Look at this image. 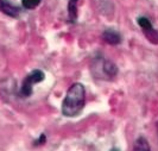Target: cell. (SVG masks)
I'll return each instance as SVG.
<instances>
[{
    "label": "cell",
    "instance_id": "1",
    "mask_svg": "<svg viewBox=\"0 0 158 151\" xmlns=\"http://www.w3.org/2000/svg\"><path fill=\"white\" fill-rule=\"evenodd\" d=\"M86 103V88L82 83H73L62 103V114L68 118L77 117Z\"/></svg>",
    "mask_w": 158,
    "mask_h": 151
},
{
    "label": "cell",
    "instance_id": "2",
    "mask_svg": "<svg viewBox=\"0 0 158 151\" xmlns=\"http://www.w3.org/2000/svg\"><path fill=\"white\" fill-rule=\"evenodd\" d=\"M44 79H45V74L40 69H35L31 73H29L25 76L23 83H22V87L19 89V95L22 98H29L30 95H32L33 85L40 83Z\"/></svg>",
    "mask_w": 158,
    "mask_h": 151
},
{
    "label": "cell",
    "instance_id": "3",
    "mask_svg": "<svg viewBox=\"0 0 158 151\" xmlns=\"http://www.w3.org/2000/svg\"><path fill=\"white\" fill-rule=\"evenodd\" d=\"M137 23L142 27L143 32H144L145 37L148 38V40H150L152 44H156V45H157L158 44V30L153 29L150 19L146 18V17H138Z\"/></svg>",
    "mask_w": 158,
    "mask_h": 151
},
{
    "label": "cell",
    "instance_id": "4",
    "mask_svg": "<svg viewBox=\"0 0 158 151\" xmlns=\"http://www.w3.org/2000/svg\"><path fill=\"white\" fill-rule=\"evenodd\" d=\"M94 65H98L100 70H102L101 79L111 80L118 75V67L112 61L105 60V58H98L94 61Z\"/></svg>",
    "mask_w": 158,
    "mask_h": 151
},
{
    "label": "cell",
    "instance_id": "5",
    "mask_svg": "<svg viewBox=\"0 0 158 151\" xmlns=\"http://www.w3.org/2000/svg\"><path fill=\"white\" fill-rule=\"evenodd\" d=\"M0 11L11 18H17L20 13L19 7L13 5L10 0H0Z\"/></svg>",
    "mask_w": 158,
    "mask_h": 151
},
{
    "label": "cell",
    "instance_id": "6",
    "mask_svg": "<svg viewBox=\"0 0 158 151\" xmlns=\"http://www.w3.org/2000/svg\"><path fill=\"white\" fill-rule=\"evenodd\" d=\"M102 38L107 44H111V45H118L121 43V35L114 29L105 30L102 33Z\"/></svg>",
    "mask_w": 158,
    "mask_h": 151
},
{
    "label": "cell",
    "instance_id": "7",
    "mask_svg": "<svg viewBox=\"0 0 158 151\" xmlns=\"http://www.w3.org/2000/svg\"><path fill=\"white\" fill-rule=\"evenodd\" d=\"M77 1L79 0H69L68 2V19L73 24L77 19Z\"/></svg>",
    "mask_w": 158,
    "mask_h": 151
},
{
    "label": "cell",
    "instance_id": "8",
    "mask_svg": "<svg viewBox=\"0 0 158 151\" xmlns=\"http://www.w3.org/2000/svg\"><path fill=\"white\" fill-rule=\"evenodd\" d=\"M133 151H151L150 145L148 143V141L144 137H139L135 143V149Z\"/></svg>",
    "mask_w": 158,
    "mask_h": 151
},
{
    "label": "cell",
    "instance_id": "9",
    "mask_svg": "<svg viewBox=\"0 0 158 151\" xmlns=\"http://www.w3.org/2000/svg\"><path fill=\"white\" fill-rule=\"evenodd\" d=\"M42 0H22V5L26 10H33L40 4Z\"/></svg>",
    "mask_w": 158,
    "mask_h": 151
},
{
    "label": "cell",
    "instance_id": "10",
    "mask_svg": "<svg viewBox=\"0 0 158 151\" xmlns=\"http://www.w3.org/2000/svg\"><path fill=\"white\" fill-rule=\"evenodd\" d=\"M45 142H47V137H45L44 133H42V135L40 136V138L33 143V145H36V146H38V145H43V144H45Z\"/></svg>",
    "mask_w": 158,
    "mask_h": 151
},
{
    "label": "cell",
    "instance_id": "11",
    "mask_svg": "<svg viewBox=\"0 0 158 151\" xmlns=\"http://www.w3.org/2000/svg\"><path fill=\"white\" fill-rule=\"evenodd\" d=\"M110 151H121L120 149H118V148H113V149H111Z\"/></svg>",
    "mask_w": 158,
    "mask_h": 151
}]
</instances>
